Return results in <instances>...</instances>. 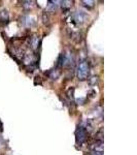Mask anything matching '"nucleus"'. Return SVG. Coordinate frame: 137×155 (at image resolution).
<instances>
[{"instance_id": "nucleus-4", "label": "nucleus", "mask_w": 137, "mask_h": 155, "mask_svg": "<svg viewBox=\"0 0 137 155\" xmlns=\"http://www.w3.org/2000/svg\"><path fill=\"white\" fill-rule=\"evenodd\" d=\"M7 23H8V14L6 11H2L0 14V24L6 25Z\"/></svg>"}, {"instance_id": "nucleus-8", "label": "nucleus", "mask_w": 137, "mask_h": 155, "mask_svg": "<svg viewBox=\"0 0 137 155\" xmlns=\"http://www.w3.org/2000/svg\"><path fill=\"white\" fill-rule=\"evenodd\" d=\"M83 3L84 4V6H89V7H93L94 5V1H83Z\"/></svg>"}, {"instance_id": "nucleus-9", "label": "nucleus", "mask_w": 137, "mask_h": 155, "mask_svg": "<svg viewBox=\"0 0 137 155\" xmlns=\"http://www.w3.org/2000/svg\"><path fill=\"white\" fill-rule=\"evenodd\" d=\"M73 92H74V89H73V88H70V89L68 90V93H67V94H68V96H69V97L73 98Z\"/></svg>"}, {"instance_id": "nucleus-10", "label": "nucleus", "mask_w": 137, "mask_h": 155, "mask_svg": "<svg viewBox=\"0 0 137 155\" xmlns=\"http://www.w3.org/2000/svg\"><path fill=\"white\" fill-rule=\"evenodd\" d=\"M93 155H103V154H102L101 151H98V150H96V151L93 153Z\"/></svg>"}, {"instance_id": "nucleus-7", "label": "nucleus", "mask_w": 137, "mask_h": 155, "mask_svg": "<svg viewBox=\"0 0 137 155\" xmlns=\"http://www.w3.org/2000/svg\"><path fill=\"white\" fill-rule=\"evenodd\" d=\"M30 46H31L32 49H37V47H38V37L36 36H33L31 39H30Z\"/></svg>"}, {"instance_id": "nucleus-2", "label": "nucleus", "mask_w": 137, "mask_h": 155, "mask_svg": "<svg viewBox=\"0 0 137 155\" xmlns=\"http://www.w3.org/2000/svg\"><path fill=\"white\" fill-rule=\"evenodd\" d=\"M87 137H88V134H87L86 128L83 126H78V129H76V131H75L76 144H78V146H81V145L87 141Z\"/></svg>"}, {"instance_id": "nucleus-6", "label": "nucleus", "mask_w": 137, "mask_h": 155, "mask_svg": "<svg viewBox=\"0 0 137 155\" xmlns=\"http://www.w3.org/2000/svg\"><path fill=\"white\" fill-rule=\"evenodd\" d=\"M64 56H65L64 54H60V56L58 57L57 64H56V66L58 67V68H61V67L64 66Z\"/></svg>"}, {"instance_id": "nucleus-11", "label": "nucleus", "mask_w": 137, "mask_h": 155, "mask_svg": "<svg viewBox=\"0 0 137 155\" xmlns=\"http://www.w3.org/2000/svg\"><path fill=\"white\" fill-rule=\"evenodd\" d=\"M2 130H3V124H2L1 120H0V131H2Z\"/></svg>"}, {"instance_id": "nucleus-3", "label": "nucleus", "mask_w": 137, "mask_h": 155, "mask_svg": "<svg viewBox=\"0 0 137 155\" xmlns=\"http://www.w3.org/2000/svg\"><path fill=\"white\" fill-rule=\"evenodd\" d=\"M87 15L84 14V12H76L75 14L73 15V20L75 22H78V23H83V22L84 21V19H86Z\"/></svg>"}, {"instance_id": "nucleus-1", "label": "nucleus", "mask_w": 137, "mask_h": 155, "mask_svg": "<svg viewBox=\"0 0 137 155\" xmlns=\"http://www.w3.org/2000/svg\"><path fill=\"white\" fill-rule=\"evenodd\" d=\"M89 71H90V67H89V63L87 60H81L78 65V80L81 81H84V80L88 78V74H89Z\"/></svg>"}, {"instance_id": "nucleus-5", "label": "nucleus", "mask_w": 137, "mask_h": 155, "mask_svg": "<svg viewBox=\"0 0 137 155\" xmlns=\"http://www.w3.org/2000/svg\"><path fill=\"white\" fill-rule=\"evenodd\" d=\"M48 3H49L48 4V9L51 12H54V11H56L57 7L59 6L58 3H60V1H49Z\"/></svg>"}]
</instances>
